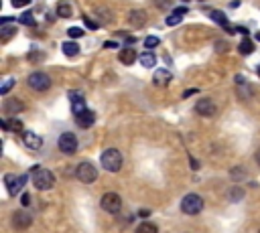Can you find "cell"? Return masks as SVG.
<instances>
[{
  "mask_svg": "<svg viewBox=\"0 0 260 233\" xmlns=\"http://www.w3.org/2000/svg\"><path fill=\"white\" fill-rule=\"evenodd\" d=\"M31 223H33V215L29 211L21 209V211H17L15 215H12V225H15L17 229H26Z\"/></svg>",
  "mask_w": 260,
  "mask_h": 233,
  "instance_id": "obj_9",
  "label": "cell"
},
{
  "mask_svg": "<svg viewBox=\"0 0 260 233\" xmlns=\"http://www.w3.org/2000/svg\"><path fill=\"white\" fill-rule=\"evenodd\" d=\"M15 35H17V26H6V24L0 26V41H2V43H8Z\"/></svg>",
  "mask_w": 260,
  "mask_h": 233,
  "instance_id": "obj_21",
  "label": "cell"
},
{
  "mask_svg": "<svg viewBox=\"0 0 260 233\" xmlns=\"http://www.w3.org/2000/svg\"><path fill=\"white\" fill-rule=\"evenodd\" d=\"M23 24H29V26H35V17H33V12H24V15L19 19Z\"/></svg>",
  "mask_w": 260,
  "mask_h": 233,
  "instance_id": "obj_28",
  "label": "cell"
},
{
  "mask_svg": "<svg viewBox=\"0 0 260 233\" xmlns=\"http://www.w3.org/2000/svg\"><path fill=\"white\" fill-rule=\"evenodd\" d=\"M256 160H258V164H260V150H258V154H256Z\"/></svg>",
  "mask_w": 260,
  "mask_h": 233,
  "instance_id": "obj_41",
  "label": "cell"
},
{
  "mask_svg": "<svg viewBox=\"0 0 260 233\" xmlns=\"http://www.w3.org/2000/svg\"><path fill=\"white\" fill-rule=\"evenodd\" d=\"M95 17H100V21L104 22V24H108V22H112L114 21V15L108 8H100V10H95Z\"/></svg>",
  "mask_w": 260,
  "mask_h": 233,
  "instance_id": "obj_25",
  "label": "cell"
},
{
  "mask_svg": "<svg viewBox=\"0 0 260 233\" xmlns=\"http://www.w3.org/2000/svg\"><path fill=\"white\" fill-rule=\"evenodd\" d=\"M102 209L106 211V213H118L120 209H122V199L116 195V193H106L104 197H102Z\"/></svg>",
  "mask_w": 260,
  "mask_h": 233,
  "instance_id": "obj_8",
  "label": "cell"
},
{
  "mask_svg": "<svg viewBox=\"0 0 260 233\" xmlns=\"http://www.w3.org/2000/svg\"><path fill=\"white\" fill-rule=\"evenodd\" d=\"M153 81H155V85L165 87V85H169V84H171V73H169L167 69H159V71L155 73Z\"/></svg>",
  "mask_w": 260,
  "mask_h": 233,
  "instance_id": "obj_18",
  "label": "cell"
},
{
  "mask_svg": "<svg viewBox=\"0 0 260 233\" xmlns=\"http://www.w3.org/2000/svg\"><path fill=\"white\" fill-rule=\"evenodd\" d=\"M100 162H102V167H104L108 172H118V170L122 169V154H120V150H116V148L104 150Z\"/></svg>",
  "mask_w": 260,
  "mask_h": 233,
  "instance_id": "obj_1",
  "label": "cell"
},
{
  "mask_svg": "<svg viewBox=\"0 0 260 233\" xmlns=\"http://www.w3.org/2000/svg\"><path fill=\"white\" fill-rule=\"evenodd\" d=\"M70 102H71V109L75 116L86 109V100H84V95H81V91H70Z\"/></svg>",
  "mask_w": 260,
  "mask_h": 233,
  "instance_id": "obj_12",
  "label": "cell"
},
{
  "mask_svg": "<svg viewBox=\"0 0 260 233\" xmlns=\"http://www.w3.org/2000/svg\"><path fill=\"white\" fill-rule=\"evenodd\" d=\"M256 39H258V41H260V33H258V35H256Z\"/></svg>",
  "mask_w": 260,
  "mask_h": 233,
  "instance_id": "obj_42",
  "label": "cell"
},
{
  "mask_svg": "<svg viewBox=\"0 0 260 233\" xmlns=\"http://www.w3.org/2000/svg\"><path fill=\"white\" fill-rule=\"evenodd\" d=\"M57 146H59V150H61L63 154H73L75 150H77V138H75V134H71V132L61 134Z\"/></svg>",
  "mask_w": 260,
  "mask_h": 233,
  "instance_id": "obj_7",
  "label": "cell"
},
{
  "mask_svg": "<svg viewBox=\"0 0 260 233\" xmlns=\"http://www.w3.org/2000/svg\"><path fill=\"white\" fill-rule=\"evenodd\" d=\"M26 84H29V87H33L35 91H47V89L51 87V79H49V75H45V73L35 71V73L29 75Z\"/></svg>",
  "mask_w": 260,
  "mask_h": 233,
  "instance_id": "obj_6",
  "label": "cell"
},
{
  "mask_svg": "<svg viewBox=\"0 0 260 233\" xmlns=\"http://www.w3.org/2000/svg\"><path fill=\"white\" fill-rule=\"evenodd\" d=\"M75 176L81 181V183H94L95 179H98V169L94 167L92 162H79L77 169H75Z\"/></svg>",
  "mask_w": 260,
  "mask_h": 233,
  "instance_id": "obj_4",
  "label": "cell"
},
{
  "mask_svg": "<svg viewBox=\"0 0 260 233\" xmlns=\"http://www.w3.org/2000/svg\"><path fill=\"white\" fill-rule=\"evenodd\" d=\"M43 57H45V55H43V53H37V51L29 55V59H31L33 63H39V61H41V59H43Z\"/></svg>",
  "mask_w": 260,
  "mask_h": 233,
  "instance_id": "obj_35",
  "label": "cell"
},
{
  "mask_svg": "<svg viewBox=\"0 0 260 233\" xmlns=\"http://www.w3.org/2000/svg\"><path fill=\"white\" fill-rule=\"evenodd\" d=\"M23 142L29 150H39L43 146V140H41V136L35 134V132H23Z\"/></svg>",
  "mask_w": 260,
  "mask_h": 233,
  "instance_id": "obj_14",
  "label": "cell"
},
{
  "mask_svg": "<svg viewBox=\"0 0 260 233\" xmlns=\"http://www.w3.org/2000/svg\"><path fill=\"white\" fill-rule=\"evenodd\" d=\"M21 201H23V205H24V207H26V205H29V201H31V197H29V195H26V193H24Z\"/></svg>",
  "mask_w": 260,
  "mask_h": 233,
  "instance_id": "obj_40",
  "label": "cell"
},
{
  "mask_svg": "<svg viewBox=\"0 0 260 233\" xmlns=\"http://www.w3.org/2000/svg\"><path fill=\"white\" fill-rule=\"evenodd\" d=\"M29 2H31V0H12V6H15V8H23V6H26Z\"/></svg>",
  "mask_w": 260,
  "mask_h": 233,
  "instance_id": "obj_36",
  "label": "cell"
},
{
  "mask_svg": "<svg viewBox=\"0 0 260 233\" xmlns=\"http://www.w3.org/2000/svg\"><path fill=\"white\" fill-rule=\"evenodd\" d=\"M208 17H210L213 22H217L220 26H224L228 33H234V29L230 26V22H228V19H226V15H224L222 10H208Z\"/></svg>",
  "mask_w": 260,
  "mask_h": 233,
  "instance_id": "obj_16",
  "label": "cell"
},
{
  "mask_svg": "<svg viewBox=\"0 0 260 233\" xmlns=\"http://www.w3.org/2000/svg\"><path fill=\"white\" fill-rule=\"evenodd\" d=\"M63 53L67 55V57H75V55L79 53V45L73 43V41H67V43H63Z\"/></svg>",
  "mask_w": 260,
  "mask_h": 233,
  "instance_id": "obj_23",
  "label": "cell"
},
{
  "mask_svg": "<svg viewBox=\"0 0 260 233\" xmlns=\"http://www.w3.org/2000/svg\"><path fill=\"white\" fill-rule=\"evenodd\" d=\"M67 35H70L71 39H79V37H84V29H79V26H71V29L67 31Z\"/></svg>",
  "mask_w": 260,
  "mask_h": 233,
  "instance_id": "obj_32",
  "label": "cell"
},
{
  "mask_svg": "<svg viewBox=\"0 0 260 233\" xmlns=\"http://www.w3.org/2000/svg\"><path fill=\"white\" fill-rule=\"evenodd\" d=\"M75 120H77V126H79V128L88 130V128H92V126H94V122H95V114L92 112V109H84L81 114H77V116H75Z\"/></svg>",
  "mask_w": 260,
  "mask_h": 233,
  "instance_id": "obj_13",
  "label": "cell"
},
{
  "mask_svg": "<svg viewBox=\"0 0 260 233\" xmlns=\"http://www.w3.org/2000/svg\"><path fill=\"white\" fill-rule=\"evenodd\" d=\"M155 63H157V57L150 51H146V53L141 55V65L142 67H155Z\"/></svg>",
  "mask_w": 260,
  "mask_h": 233,
  "instance_id": "obj_24",
  "label": "cell"
},
{
  "mask_svg": "<svg viewBox=\"0 0 260 233\" xmlns=\"http://www.w3.org/2000/svg\"><path fill=\"white\" fill-rule=\"evenodd\" d=\"M171 4H173V0H155V6L159 10H169Z\"/></svg>",
  "mask_w": 260,
  "mask_h": 233,
  "instance_id": "obj_30",
  "label": "cell"
},
{
  "mask_svg": "<svg viewBox=\"0 0 260 233\" xmlns=\"http://www.w3.org/2000/svg\"><path fill=\"white\" fill-rule=\"evenodd\" d=\"M104 47H106V49H116V47H118V43H116V41H108V43H106Z\"/></svg>",
  "mask_w": 260,
  "mask_h": 233,
  "instance_id": "obj_38",
  "label": "cell"
},
{
  "mask_svg": "<svg viewBox=\"0 0 260 233\" xmlns=\"http://www.w3.org/2000/svg\"><path fill=\"white\" fill-rule=\"evenodd\" d=\"M146 21H148V17H146L144 10H130L128 12V22L134 26V29H141V26H144Z\"/></svg>",
  "mask_w": 260,
  "mask_h": 233,
  "instance_id": "obj_15",
  "label": "cell"
},
{
  "mask_svg": "<svg viewBox=\"0 0 260 233\" xmlns=\"http://www.w3.org/2000/svg\"><path fill=\"white\" fill-rule=\"evenodd\" d=\"M84 22H86V26H88V29H92V31H95V29H98V22H94V21H90L88 17H84Z\"/></svg>",
  "mask_w": 260,
  "mask_h": 233,
  "instance_id": "obj_37",
  "label": "cell"
},
{
  "mask_svg": "<svg viewBox=\"0 0 260 233\" xmlns=\"http://www.w3.org/2000/svg\"><path fill=\"white\" fill-rule=\"evenodd\" d=\"M244 174H246V170H244L242 167H236V169H232V179H234V181H240Z\"/></svg>",
  "mask_w": 260,
  "mask_h": 233,
  "instance_id": "obj_33",
  "label": "cell"
},
{
  "mask_svg": "<svg viewBox=\"0 0 260 233\" xmlns=\"http://www.w3.org/2000/svg\"><path fill=\"white\" fill-rule=\"evenodd\" d=\"M238 49H240V53H242V55H250V53L254 51V45H252V41L244 39L242 43H240V47H238Z\"/></svg>",
  "mask_w": 260,
  "mask_h": 233,
  "instance_id": "obj_27",
  "label": "cell"
},
{
  "mask_svg": "<svg viewBox=\"0 0 260 233\" xmlns=\"http://www.w3.org/2000/svg\"><path fill=\"white\" fill-rule=\"evenodd\" d=\"M159 43H161V41H159L157 37H146V39H144V47H146V49H155Z\"/></svg>",
  "mask_w": 260,
  "mask_h": 233,
  "instance_id": "obj_31",
  "label": "cell"
},
{
  "mask_svg": "<svg viewBox=\"0 0 260 233\" xmlns=\"http://www.w3.org/2000/svg\"><path fill=\"white\" fill-rule=\"evenodd\" d=\"M55 185V174L47 169H35L33 170V187L39 191H49Z\"/></svg>",
  "mask_w": 260,
  "mask_h": 233,
  "instance_id": "obj_2",
  "label": "cell"
},
{
  "mask_svg": "<svg viewBox=\"0 0 260 233\" xmlns=\"http://www.w3.org/2000/svg\"><path fill=\"white\" fill-rule=\"evenodd\" d=\"M55 12H57V17H61V19H70L73 15V12H71V4L67 2V0H59Z\"/></svg>",
  "mask_w": 260,
  "mask_h": 233,
  "instance_id": "obj_20",
  "label": "cell"
},
{
  "mask_svg": "<svg viewBox=\"0 0 260 233\" xmlns=\"http://www.w3.org/2000/svg\"><path fill=\"white\" fill-rule=\"evenodd\" d=\"M201 209H203V199L199 195L189 193V195L183 197V201H181V211L185 215H197V213H201Z\"/></svg>",
  "mask_w": 260,
  "mask_h": 233,
  "instance_id": "obj_3",
  "label": "cell"
},
{
  "mask_svg": "<svg viewBox=\"0 0 260 233\" xmlns=\"http://www.w3.org/2000/svg\"><path fill=\"white\" fill-rule=\"evenodd\" d=\"M240 197H244V191H242V189H232L230 199H232V201H238Z\"/></svg>",
  "mask_w": 260,
  "mask_h": 233,
  "instance_id": "obj_34",
  "label": "cell"
},
{
  "mask_svg": "<svg viewBox=\"0 0 260 233\" xmlns=\"http://www.w3.org/2000/svg\"><path fill=\"white\" fill-rule=\"evenodd\" d=\"M118 61L120 63H124V65H132L136 61V51L132 47H126V49H122L120 55H118Z\"/></svg>",
  "mask_w": 260,
  "mask_h": 233,
  "instance_id": "obj_17",
  "label": "cell"
},
{
  "mask_svg": "<svg viewBox=\"0 0 260 233\" xmlns=\"http://www.w3.org/2000/svg\"><path fill=\"white\" fill-rule=\"evenodd\" d=\"M195 112L199 116H203V118H210V116L215 114V104L212 100H208V98H203V100H199L195 104Z\"/></svg>",
  "mask_w": 260,
  "mask_h": 233,
  "instance_id": "obj_11",
  "label": "cell"
},
{
  "mask_svg": "<svg viewBox=\"0 0 260 233\" xmlns=\"http://www.w3.org/2000/svg\"><path fill=\"white\" fill-rule=\"evenodd\" d=\"M12 85H15V79H12V77H6L4 84H2V87H0V93H8V91L12 89Z\"/></svg>",
  "mask_w": 260,
  "mask_h": 233,
  "instance_id": "obj_29",
  "label": "cell"
},
{
  "mask_svg": "<svg viewBox=\"0 0 260 233\" xmlns=\"http://www.w3.org/2000/svg\"><path fill=\"white\" fill-rule=\"evenodd\" d=\"M2 109H4V114H8V116H17V114L24 112V104L21 100H17V98H8V100H4Z\"/></svg>",
  "mask_w": 260,
  "mask_h": 233,
  "instance_id": "obj_10",
  "label": "cell"
},
{
  "mask_svg": "<svg viewBox=\"0 0 260 233\" xmlns=\"http://www.w3.org/2000/svg\"><path fill=\"white\" fill-rule=\"evenodd\" d=\"M185 15H187V8H185V6L175 8V12L167 17V21H165V22H167L169 26H175V24H179V22L183 21V17H185Z\"/></svg>",
  "mask_w": 260,
  "mask_h": 233,
  "instance_id": "obj_19",
  "label": "cell"
},
{
  "mask_svg": "<svg viewBox=\"0 0 260 233\" xmlns=\"http://www.w3.org/2000/svg\"><path fill=\"white\" fill-rule=\"evenodd\" d=\"M26 181H29V176H26V174H6L4 176V185L8 187V193L12 195V197H15L17 193H21V191H23V187L26 185Z\"/></svg>",
  "mask_w": 260,
  "mask_h": 233,
  "instance_id": "obj_5",
  "label": "cell"
},
{
  "mask_svg": "<svg viewBox=\"0 0 260 233\" xmlns=\"http://www.w3.org/2000/svg\"><path fill=\"white\" fill-rule=\"evenodd\" d=\"M193 93H197V89H187V91L183 93V98L187 100V98H191V95H193Z\"/></svg>",
  "mask_w": 260,
  "mask_h": 233,
  "instance_id": "obj_39",
  "label": "cell"
},
{
  "mask_svg": "<svg viewBox=\"0 0 260 233\" xmlns=\"http://www.w3.org/2000/svg\"><path fill=\"white\" fill-rule=\"evenodd\" d=\"M134 233H157V225L155 223H139V227H136Z\"/></svg>",
  "mask_w": 260,
  "mask_h": 233,
  "instance_id": "obj_26",
  "label": "cell"
},
{
  "mask_svg": "<svg viewBox=\"0 0 260 233\" xmlns=\"http://www.w3.org/2000/svg\"><path fill=\"white\" fill-rule=\"evenodd\" d=\"M0 126H2L4 130H10V132H21L23 130V122L17 120V118H12L8 122H0Z\"/></svg>",
  "mask_w": 260,
  "mask_h": 233,
  "instance_id": "obj_22",
  "label": "cell"
}]
</instances>
